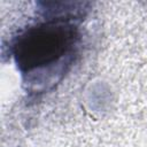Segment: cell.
Wrapping results in <instances>:
<instances>
[{
  "label": "cell",
  "mask_w": 147,
  "mask_h": 147,
  "mask_svg": "<svg viewBox=\"0 0 147 147\" xmlns=\"http://www.w3.org/2000/svg\"><path fill=\"white\" fill-rule=\"evenodd\" d=\"M76 36L74 25L60 21L31 26L14 44L15 62L23 72L51 64L71 48Z\"/></svg>",
  "instance_id": "6da1fadb"
}]
</instances>
